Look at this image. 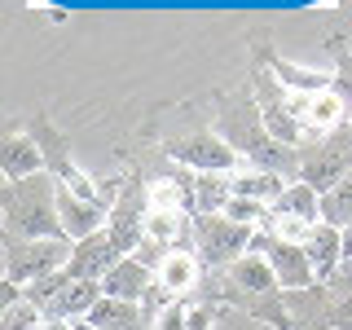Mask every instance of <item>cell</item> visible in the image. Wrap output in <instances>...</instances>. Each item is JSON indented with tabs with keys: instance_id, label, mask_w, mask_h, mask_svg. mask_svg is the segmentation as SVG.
<instances>
[{
	"instance_id": "2e32d148",
	"label": "cell",
	"mask_w": 352,
	"mask_h": 330,
	"mask_svg": "<svg viewBox=\"0 0 352 330\" xmlns=\"http://www.w3.org/2000/svg\"><path fill=\"white\" fill-rule=\"evenodd\" d=\"M229 278H234L238 291H251V295H269L273 286H278V278H273V264L264 256H238L234 264H229Z\"/></svg>"
},
{
	"instance_id": "5b68a950",
	"label": "cell",
	"mask_w": 352,
	"mask_h": 330,
	"mask_svg": "<svg viewBox=\"0 0 352 330\" xmlns=\"http://www.w3.org/2000/svg\"><path fill=\"white\" fill-rule=\"evenodd\" d=\"M172 159H181L185 168H194V172H229L238 163V154L229 141H220L216 132H198V137H185V141H172Z\"/></svg>"
},
{
	"instance_id": "83f0119b",
	"label": "cell",
	"mask_w": 352,
	"mask_h": 330,
	"mask_svg": "<svg viewBox=\"0 0 352 330\" xmlns=\"http://www.w3.org/2000/svg\"><path fill=\"white\" fill-rule=\"evenodd\" d=\"M207 326H212V317H207L203 308H194V317H190V330H207Z\"/></svg>"
},
{
	"instance_id": "4316f807",
	"label": "cell",
	"mask_w": 352,
	"mask_h": 330,
	"mask_svg": "<svg viewBox=\"0 0 352 330\" xmlns=\"http://www.w3.org/2000/svg\"><path fill=\"white\" fill-rule=\"evenodd\" d=\"M190 317H194L190 304H185V300H172L159 317H154V330H190Z\"/></svg>"
},
{
	"instance_id": "cb8c5ba5",
	"label": "cell",
	"mask_w": 352,
	"mask_h": 330,
	"mask_svg": "<svg viewBox=\"0 0 352 330\" xmlns=\"http://www.w3.org/2000/svg\"><path fill=\"white\" fill-rule=\"evenodd\" d=\"M313 229H317V225H313V220H304V216L273 212V238H278V242H295V247H304Z\"/></svg>"
},
{
	"instance_id": "8fae6325",
	"label": "cell",
	"mask_w": 352,
	"mask_h": 330,
	"mask_svg": "<svg viewBox=\"0 0 352 330\" xmlns=\"http://www.w3.org/2000/svg\"><path fill=\"white\" fill-rule=\"evenodd\" d=\"M150 286H154V278H150V269L141 264L137 256H124L110 269V278L102 282V295H110V300H132V304H141L150 295Z\"/></svg>"
},
{
	"instance_id": "9c48e42d",
	"label": "cell",
	"mask_w": 352,
	"mask_h": 330,
	"mask_svg": "<svg viewBox=\"0 0 352 330\" xmlns=\"http://www.w3.org/2000/svg\"><path fill=\"white\" fill-rule=\"evenodd\" d=\"M247 225H234V220L225 216H207L203 220V256L212 264H234L238 256H247Z\"/></svg>"
},
{
	"instance_id": "d6986e66",
	"label": "cell",
	"mask_w": 352,
	"mask_h": 330,
	"mask_svg": "<svg viewBox=\"0 0 352 330\" xmlns=\"http://www.w3.org/2000/svg\"><path fill=\"white\" fill-rule=\"evenodd\" d=\"M322 225H330V229H352V172L322 194Z\"/></svg>"
},
{
	"instance_id": "ffe728a7",
	"label": "cell",
	"mask_w": 352,
	"mask_h": 330,
	"mask_svg": "<svg viewBox=\"0 0 352 330\" xmlns=\"http://www.w3.org/2000/svg\"><path fill=\"white\" fill-rule=\"evenodd\" d=\"M282 176L278 172H242L234 176V194L238 198H256V203H278L282 198Z\"/></svg>"
},
{
	"instance_id": "4fadbf2b",
	"label": "cell",
	"mask_w": 352,
	"mask_h": 330,
	"mask_svg": "<svg viewBox=\"0 0 352 330\" xmlns=\"http://www.w3.org/2000/svg\"><path fill=\"white\" fill-rule=\"evenodd\" d=\"M137 203H141L137 190H128V194H124V203L115 207V216H110V225H106L110 242H115L124 256H128L132 247H137V238L146 234V212H137Z\"/></svg>"
},
{
	"instance_id": "52a82bcc",
	"label": "cell",
	"mask_w": 352,
	"mask_h": 330,
	"mask_svg": "<svg viewBox=\"0 0 352 330\" xmlns=\"http://www.w3.org/2000/svg\"><path fill=\"white\" fill-rule=\"evenodd\" d=\"M264 260L273 264V278H278V286H286V291H313L317 273L313 264H308V251L295 247V242H264Z\"/></svg>"
},
{
	"instance_id": "3957f363",
	"label": "cell",
	"mask_w": 352,
	"mask_h": 330,
	"mask_svg": "<svg viewBox=\"0 0 352 330\" xmlns=\"http://www.w3.org/2000/svg\"><path fill=\"white\" fill-rule=\"evenodd\" d=\"M22 300H31L44 317H62V322H75V317H88L93 304L102 300V282H80L71 273H53L44 282H31L22 291Z\"/></svg>"
},
{
	"instance_id": "ba28073f",
	"label": "cell",
	"mask_w": 352,
	"mask_h": 330,
	"mask_svg": "<svg viewBox=\"0 0 352 330\" xmlns=\"http://www.w3.org/2000/svg\"><path fill=\"white\" fill-rule=\"evenodd\" d=\"M58 216H62L66 238H75V242H84V238H93V234H102V229H106V207L102 203H88V198H75L66 185L58 190Z\"/></svg>"
},
{
	"instance_id": "4dcf8cb0",
	"label": "cell",
	"mask_w": 352,
	"mask_h": 330,
	"mask_svg": "<svg viewBox=\"0 0 352 330\" xmlns=\"http://www.w3.org/2000/svg\"><path fill=\"white\" fill-rule=\"evenodd\" d=\"M75 330H97V326H88V322H75Z\"/></svg>"
},
{
	"instance_id": "ac0fdd59",
	"label": "cell",
	"mask_w": 352,
	"mask_h": 330,
	"mask_svg": "<svg viewBox=\"0 0 352 330\" xmlns=\"http://www.w3.org/2000/svg\"><path fill=\"white\" fill-rule=\"evenodd\" d=\"M273 212H291V216H304V220H322V190H313L308 181H295V185H286L282 198L273 203Z\"/></svg>"
},
{
	"instance_id": "484cf974",
	"label": "cell",
	"mask_w": 352,
	"mask_h": 330,
	"mask_svg": "<svg viewBox=\"0 0 352 330\" xmlns=\"http://www.w3.org/2000/svg\"><path fill=\"white\" fill-rule=\"evenodd\" d=\"M260 212H264V203H256V198H229V207H225V212H220V216H225V220H234V225H256V220H260Z\"/></svg>"
},
{
	"instance_id": "f1b7e54d",
	"label": "cell",
	"mask_w": 352,
	"mask_h": 330,
	"mask_svg": "<svg viewBox=\"0 0 352 330\" xmlns=\"http://www.w3.org/2000/svg\"><path fill=\"white\" fill-rule=\"evenodd\" d=\"M40 330H75V322H62V317H44Z\"/></svg>"
},
{
	"instance_id": "7402d4cb",
	"label": "cell",
	"mask_w": 352,
	"mask_h": 330,
	"mask_svg": "<svg viewBox=\"0 0 352 330\" xmlns=\"http://www.w3.org/2000/svg\"><path fill=\"white\" fill-rule=\"evenodd\" d=\"M146 238L150 242H176V238H181V212L150 207V212H146Z\"/></svg>"
},
{
	"instance_id": "7c38bea8",
	"label": "cell",
	"mask_w": 352,
	"mask_h": 330,
	"mask_svg": "<svg viewBox=\"0 0 352 330\" xmlns=\"http://www.w3.org/2000/svg\"><path fill=\"white\" fill-rule=\"evenodd\" d=\"M84 322L97 326V330H146L150 317H146V308L132 304V300H110V295H102Z\"/></svg>"
},
{
	"instance_id": "e0dca14e",
	"label": "cell",
	"mask_w": 352,
	"mask_h": 330,
	"mask_svg": "<svg viewBox=\"0 0 352 330\" xmlns=\"http://www.w3.org/2000/svg\"><path fill=\"white\" fill-rule=\"evenodd\" d=\"M154 278L168 286L172 295H185L194 286V278H198V260L190 251H168V256L159 260V269H154Z\"/></svg>"
},
{
	"instance_id": "9a60e30c",
	"label": "cell",
	"mask_w": 352,
	"mask_h": 330,
	"mask_svg": "<svg viewBox=\"0 0 352 330\" xmlns=\"http://www.w3.org/2000/svg\"><path fill=\"white\" fill-rule=\"evenodd\" d=\"M40 146L27 137H9L5 150H0V168H5V181H27V176H40Z\"/></svg>"
},
{
	"instance_id": "603a6c76",
	"label": "cell",
	"mask_w": 352,
	"mask_h": 330,
	"mask_svg": "<svg viewBox=\"0 0 352 330\" xmlns=\"http://www.w3.org/2000/svg\"><path fill=\"white\" fill-rule=\"evenodd\" d=\"M44 326V313L31 300H14L5 304V317H0V330H40Z\"/></svg>"
},
{
	"instance_id": "6da1fadb",
	"label": "cell",
	"mask_w": 352,
	"mask_h": 330,
	"mask_svg": "<svg viewBox=\"0 0 352 330\" xmlns=\"http://www.w3.org/2000/svg\"><path fill=\"white\" fill-rule=\"evenodd\" d=\"M5 225L14 238H66L62 216H58V190L49 176H27L9 181L5 190Z\"/></svg>"
},
{
	"instance_id": "5bb4252c",
	"label": "cell",
	"mask_w": 352,
	"mask_h": 330,
	"mask_svg": "<svg viewBox=\"0 0 352 330\" xmlns=\"http://www.w3.org/2000/svg\"><path fill=\"white\" fill-rule=\"evenodd\" d=\"M291 115L295 119H304V124H313V128H335L339 119H344V102H339L335 93H300V97H291Z\"/></svg>"
},
{
	"instance_id": "f546056e",
	"label": "cell",
	"mask_w": 352,
	"mask_h": 330,
	"mask_svg": "<svg viewBox=\"0 0 352 330\" xmlns=\"http://www.w3.org/2000/svg\"><path fill=\"white\" fill-rule=\"evenodd\" d=\"M344 260H352V229H344Z\"/></svg>"
},
{
	"instance_id": "30bf717a",
	"label": "cell",
	"mask_w": 352,
	"mask_h": 330,
	"mask_svg": "<svg viewBox=\"0 0 352 330\" xmlns=\"http://www.w3.org/2000/svg\"><path fill=\"white\" fill-rule=\"evenodd\" d=\"M304 251H308V264H313L317 282H330L339 273V264H344V229H330L317 220V229L308 234Z\"/></svg>"
},
{
	"instance_id": "7a4b0ae2",
	"label": "cell",
	"mask_w": 352,
	"mask_h": 330,
	"mask_svg": "<svg viewBox=\"0 0 352 330\" xmlns=\"http://www.w3.org/2000/svg\"><path fill=\"white\" fill-rule=\"evenodd\" d=\"M71 242L66 238H9L5 251V278L9 286L27 291L31 282H44L53 273H62L71 264Z\"/></svg>"
},
{
	"instance_id": "44dd1931",
	"label": "cell",
	"mask_w": 352,
	"mask_h": 330,
	"mask_svg": "<svg viewBox=\"0 0 352 330\" xmlns=\"http://www.w3.org/2000/svg\"><path fill=\"white\" fill-rule=\"evenodd\" d=\"M229 198H234V181H225V176H216V172L198 176V190H194V207H198V212L220 216L229 207Z\"/></svg>"
},
{
	"instance_id": "d4e9b609",
	"label": "cell",
	"mask_w": 352,
	"mask_h": 330,
	"mask_svg": "<svg viewBox=\"0 0 352 330\" xmlns=\"http://www.w3.org/2000/svg\"><path fill=\"white\" fill-rule=\"evenodd\" d=\"M146 198H150V207H163V212H181L185 203H190V190H181V185H172V181H154L150 190H146Z\"/></svg>"
},
{
	"instance_id": "8992f818",
	"label": "cell",
	"mask_w": 352,
	"mask_h": 330,
	"mask_svg": "<svg viewBox=\"0 0 352 330\" xmlns=\"http://www.w3.org/2000/svg\"><path fill=\"white\" fill-rule=\"evenodd\" d=\"M119 260H124V251H119L115 242H110V234L102 229V234L75 242L66 273H71V278H80V282H106V278H110V269H115Z\"/></svg>"
},
{
	"instance_id": "277c9868",
	"label": "cell",
	"mask_w": 352,
	"mask_h": 330,
	"mask_svg": "<svg viewBox=\"0 0 352 330\" xmlns=\"http://www.w3.org/2000/svg\"><path fill=\"white\" fill-rule=\"evenodd\" d=\"M352 172V128L339 132L335 141H322V150H313L308 159L300 163V176L313 190H330L335 181H344V176Z\"/></svg>"
}]
</instances>
